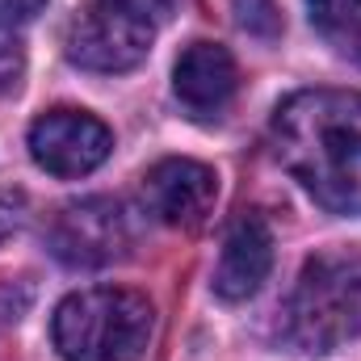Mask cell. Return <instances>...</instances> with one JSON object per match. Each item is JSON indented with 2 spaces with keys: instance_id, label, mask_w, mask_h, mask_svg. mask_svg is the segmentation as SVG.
Wrapping results in <instances>:
<instances>
[{
  "instance_id": "obj_12",
  "label": "cell",
  "mask_w": 361,
  "mask_h": 361,
  "mask_svg": "<svg viewBox=\"0 0 361 361\" xmlns=\"http://www.w3.org/2000/svg\"><path fill=\"white\" fill-rule=\"evenodd\" d=\"M25 214H30V202L21 189H0V244L13 240L21 227H25Z\"/></svg>"
},
{
  "instance_id": "obj_8",
  "label": "cell",
  "mask_w": 361,
  "mask_h": 361,
  "mask_svg": "<svg viewBox=\"0 0 361 361\" xmlns=\"http://www.w3.org/2000/svg\"><path fill=\"white\" fill-rule=\"evenodd\" d=\"M273 269V235L261 214H240L223 240L219 269H214V294L223 302H244L261 290Z\"/></svg>"
},
{
  "instance_id": "obj_4",
  "label": "cell",
  "mask_w": 361,
  "mask_h": 361,
  "mask_svg": "<svg viewBox=\"0 0 361 361\" xmlns=\"http://www.w3.org/2000/svg\"><path fill=\"white\" fill-rule=\"evenodd\" d=\"M177 0H89L63 38V51L85 72H130L147 59L156 30L173 17Z\"/></svg>"
},
{
  "instance_id": "obj_13",
  "label": "cell",
  "mask_w": 361,
  "mask_h": 361,
  "mask_svg": "<svg viewBox=\"0 0 361 361\" xmlns=\"http://www.w3.org/2000/svg\"><path fill=\"white\" fill-rule=\"evenodd\" d=\"M240 4V25L244 30H257V34H277V13H273L269 0H235Z\"/></svg>"
},
{
  "instance_id": "obj_14",
  "label": "cell",
  "mask_w": 361,
  "mask_h": 361,
  "mask_svg": "<svg viewBox=\"0 0 361 361\" xmlns=\"http://www.w3.org/2000/svg\"><path fill=\"white\" fill-rule=\"evenodd\" d=\"M42 4L47 0H0V30H13V25H21L30 17H38Z\"/></svg>"
},
{
  "instance_id": "obj_6",
  "label": "cell",
  "mask_w": 361,
  "mask_h": 361,
  "mask_svg": "<svg viewBox=\"0 0 361 361\" xmlns=\"http://www.w3.org/2000/svg\"><path fill=\"white\" fill-rule=\"evenodd\" d=\"M114 135L85 109H51L30 126V156L51 177H89L105 164Z\"/></svg>"
},
{
  "instance_id": "obj_2",
  "label": "cell",
  "mask_w": 361,
  "mask_h": 361,
  "mask_svg": "<svg viewBox=\"0 0 361 361\" xmlns=\"http://www.w3.org/2000/svg\"><path fill=\"white\" fill-rule=\"evenodd\" d=\"M286 336L302 353H336L361 336V252L332 248L315 252L290 298H286Z\"/></svg>"
},
{
  "instance_id": "obj_3",
  "label": "cell",
  "mask_w": 361,
  "mask_h": 361,
  "mask_svg": "<svg viewBox=\"0 0 361 361\" xmlns=\"http://www.w3.org/2000/svg\"><path fill=\"white\" fill-rule=\"evenodd\" d=\"M152 302L126 286L68 294L55 307L51 341L63 361H135L152 341Z\"/></svg>"
},
{
  "instance_id": "obj_1",
  "label": "cell",
  "mask_w": 361,
  "mask_h": 361,
  "mask_svg": "<svg viewBox=\"0 0 361 361\" xmlns=\"http://www.w3.org/2000/svg\"><path fill=\"white\" fill-rule=\"evenodd\" d=\"M273 152L324 210L361 214V92L302 89L273 109Z\"/></svg>"
},
{
  "instance_id": "obj_10",
  "label": "cell",
  "mask_w": 361,
  "mask_h": 361,
  "mask_svg": "<svg viewBox=\"0 0 361 361\" xmlns=\"http://www.w3.org/2000/svg\"><path fill=\"white\" fill-rule=\"evenodd\" d=\"M307 13H311V25L319 34L341 42L361 21V0H307Z\"/></svg>"
},
{
  "instance_id": "obj_15",
  "label": "cell",
  "mask_w": 361,
  "mask_h": 361,
  "mask_svg": "<svg viewBox=\"0 0 361 361\" xmlns=\"http://www.w3.org/2000/svg\"><path fill=\"white\" fill-rule=\"evenodd\" d=\"M341 51H345V55H353V59L361 63V21L345 34V38H341Z\"/></svg>"
},
{
  "instance_id": "obj_5",
  "label": "cell",
  "mask_w": 361,
  "mask_h": 361,
  "mask_svg": "<svg viewBox=\"0 0 361 361\" xmlns=\"http://www.w3.org/2000/svg\"><path fill=\"white\" fill-rule=\"evenodd\" d=\"M130 223L114 197H80L55 210L47 248L68 269H105L130 252Z\"/></svg>"
},
{
  "instance_id": "obj_9",
  "label": "cell",
  "mask_w": 361,
  "mask_h": 361,
  "mask_svg": "<svg viewBox=\"0 0 361 361\" xmlns=\"http://www.w3.org/2000/svg\"><path fill=\"white\" fill-rule=\"evenodd\" d=\"M235 85H240L235 59L219 42H193V47H185L177 68H173V89H177L180 105L193 109V114H219L231 101Z\"/></svg>"
},
{
  "instance_id": "obj_11",
  "label": "cell",
  "mask_w": 361,
  "mask_h": 361,
  "mask_svg": "<svg viewBox=\"0 0 361 361\" xmlns=\"http://www.w3.org/2000/svg\"><path fill=\"white\" fill-rule=\"evenodd\" d=\"M21 72H25V51L13 34L0 30V97L21 85Z\"/></svg>"
},
{
  "instance_id": "obj_7",
  "label": "cell",
  "mask_w": 361,
  "mask_h": 361,
  "mask_svg": "<svg viewBox=\"0 0 361 361\" xmlns=\"http://www.w3.org/2000/svg\"><path fill=\"white\" fill-rule=\"evenodd\" d=\"M214 197H219V177L197 160L169 156L143 173V206L164 227H197L210 214Z\"/></svg>"
}]
</instances>
